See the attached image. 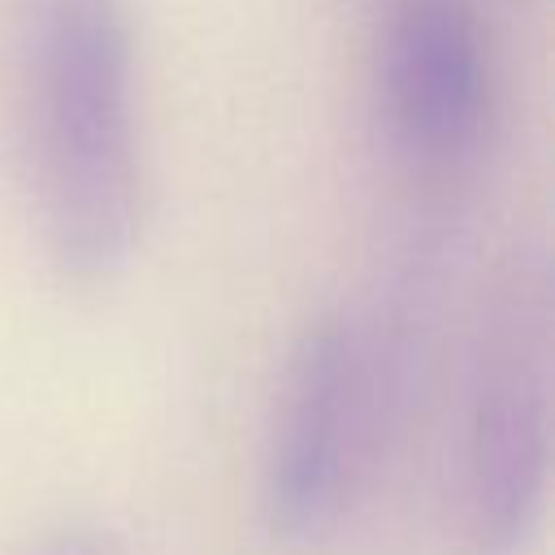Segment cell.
Wrapping results in <instances>:
<instances>
[{
    "label": "cell",
    "mask_w": 555,
    "mask_h": 555,
    "mask_svg": "<svg viewBox=\"0 0 555 555\" xmlns=\"http://www.w3.org/2000/svg\"><path fill=\"white\" fill-rule=\"evenodd\" d=\"M22 126L39 238L69 282L117 278L143 234L139 74L126 0H35Z\"/></svg>",
    "instance_id": "1"
},
{
    "label": "cell",
    "mask_w": 555,
    "mask_h": 555,
    "mask_svg": "<svg viewBox=\"0 0 555 555\" xmlns=\"http://www.w3.org/2000/svg\"><path fill=\"white\" fill-rule=\"evenodd\" d=\"M551 264L538 243L507 256L494 278L464 416V516L481 555L529 542L551 481Z\"/></svg>",
    "instance_id": "2"
},
{
    "label": "cell",
    "mask_w": 555,
    "mask_h": 555,
    "mask_svg": "<svg viewBox=\"0 0 555 555\" xmlns=\"http://www.w3.org/2000/svg\"><path fill=\"white\" fill-rule=\"evenodd\" d=\"M386 360L351 312H321L286 356L260 464V512L286 546H317L364 490L386 408Z\"/></svg>",
    "instance_id": "3"
},
{
    "label": "cell",
    "mask_w": 555,
    "mask_h": 555,
    "mask_svg": "<svg viewBox=\"0 0 555 555\" xmlns=\"http://www.w3.org/2000/svg\"><path fill=\"white\" fill-rule=\"evenodd\" d=\"M373 108L386 147L425 178L468 169L494 113L486 30L464 0H408L373 56Z\"/></svg>",
    "instance_id": "4"
},
{
    "label": "cell",
    "mask_w": 555,
    "mask_h": 555,
    "mask_svg": "<svg viewBox=\"0 0 555 555\" xmlns=\"http://www.w3.org/2000/svg\"><path fill=\"white\" fill-rule=\"evenodd\" d=\"M26 555H121V546L100 525H65V529L48 533L43 542H35V551H26Z\"/></svg>",
    "instance_id": "5"
}]
</instances>
